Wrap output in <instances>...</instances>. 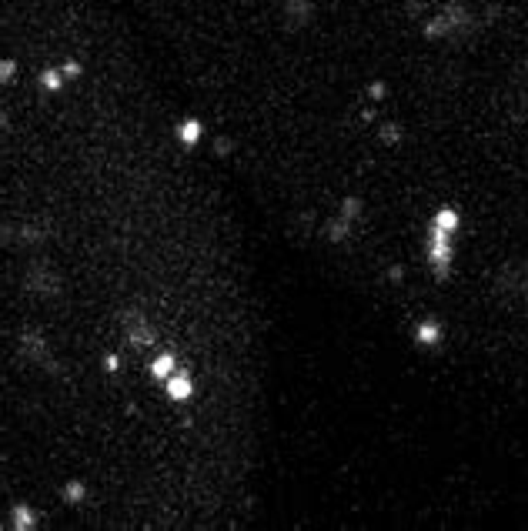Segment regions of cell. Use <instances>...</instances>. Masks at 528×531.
I'll return each instance as SVG.
<instances>
[{
	"mask_svg": "<svg viewBox=\"0 0 528 531\" xmlns=\"http://www.w3.org/2000/svg\"><path fill=\"white\" fill-rule=\"evenodd\" d=\"M452 261H455L452 231L435 228V224H431V234H428V264H431V271H435L438 281H441V277H448Z\"/></svg>",
	"mask_w": 528,
	"mask_h": 531,
	"instance_id": "cell-1",
	"label": "cell"
},
{
	"mask_svg": "<svg viewBox=\"0 0 528 531\" xmlns=\"http://www.w3.org/2000/svg\"><path fill=\"white\" fill-rule=\"evenodd\" d=\"M121 328H124V337L131 348H151L154 344V324L141 311H124L121 314Z\"/></svg>",
	"mask_w": 528,
	"mask_h": 531,
	"instance_id": "cell-2",
	"label": "cell"
},
{
	"mask_svg": "<svg viewBox=\"0 0 528 531\" xmlns=\"http://www.w3.org/2000/svg\"><path fill=\"white\" fill-rule=\"evenodd\" d=\"M24 288L31 291V294H41V298H54L57 291H61V281H57V274L44 268V264H31L27 274H24Z\"/></svg>",
	"mask_w": 528,
	"mask_h": 531,
	"instance_id": "cell-3",
	"label": "cell"
},
{
	"mask_svg": "<svg viewBox=\"0 0 528 531\" xmlns=\"http://www.w3.org/2000/svg\"><path fill=\"white\" fill-rule=\"evenodd\" d=\"M17 348H20V354H24V358H31L34 365H47L50 371H54V365L47 361V358H50V348H47V341L37 331H24V334H20V337H17Z\"/></svg>",
	"mask_w": 528,
	"mask_h": 531,
	"instance_id": "cell-4",
	"label": "cell"
},
{
	"mask_svg": "<svg viewBox=\"0 0 528 531\" xmlns=\"http://www.w3.org/2000/svg\"><path fill=\"white\" fill-rule=\"evenodd\" d=\"M164 384H167V398L171 401H187V398L194 395V381H191L187 371H174Z\"/></svg>",
	"mask_w": 528,
	"mask_h": 531,
	"instance_id": "cell-5",
	"label": "cell"
},
{
	"mask_svg": "<svg viewBox=\"0 0 528 531\" xmlns=\"http://www.w3.org/2000/svg\"><path fill=\"white\" fill-rule=\"evenodd\" d=\"M285 17H287L291 27H304V24L311 20V3H308V0H287Z\"/></svg>",
	"mask_w": 528,
	"mask_h": 531,
	"instance_id": "cell-6",
	"label": "cell"
},
{
	"mask_svg": "<svg viewBox=\"0 0 528 531\" xmlns=\"http://www.w3.org/2000/svg\"><path fill=\"white\" fill-rule=\"evenodd\" d=\"M10 528L14 531H34L37 528V518H34L31 504H14V508H10Z\"/></svg>",
	"mask_w": 528,
	"mask_h": 531,
	"instance_id": "cell-7",
	"label": "cell"
},
{
	"mask_svg": "<svg viewBox=\"0 0 528 531\" xmlns=\"http://www.w3.org/2000/svg\"><path fill=\"white\" fill-rule=\"evenodd\" d=\"M174 371H178V361H174V354H171V351L157 354V358L151 361V378H157V381H167Z\"/></svg>",
	"mask_w": 528,
	"mask_h": 531,
	"instance_id": "cell-8",
	"label": "cell"
},
{
	"mask_svg": "<svg viewBox=\"0 0 528 531\" xmlns=\"http://www.w3.org/2000/svg\"><path fill=\"white\" fill-rule=\"evenodd\" d=\"M201 137H204V124L197 121V117H187V121L178 127V140H181V144H187V147H194Z\"/></svg>",
	"mask_w": 528,
	"mask_h": 531,
	"instance_id": "cell-9",
	"label": "cell"
},
{
	"mask_svg": "<svg viewBox=\"0 0 528 531\" xmlns=\"http://www.w3.org/2000/svg\"><path fill=\"white\" fill-rule=\"evenodd\" d=\"M415 341H418V344H428V348H431V344H438V341H441V324H438V321H422V324H418V328H415Z\"/></svg>",
	"mask_w": 528,
	"mask_h": 531,
	"instance_id": "cell-10",
	"label": "cell"
},
{
	"mask_svg": "<svg viewBox=\"0 0 528 531\" xmlns=\"http://www.w3.org/2000/svg\"><path fill=\"white\" fill-rule=\"evenodd\" d=\"M351 224H355V221H348V217H341V214H334L331 221H328V241H334V244L348 241V234H351Z\"/></svg>",
	"mask_w": 528,
	"mask_h": 531,
	"instance_id": "cell-11",
	"label": "cell"
},
{
	"mask_svg": "<svg viewBox=\"0 0 528 531\" xmlns=\"http://www.w3.org/2000/svg\"><path fill=\"white\" fill-rule=\"evenodd\" d=\"M362 211H364L362 198H345V201H341V208H338V214H341V217H348V221H358V217H362Z\"/></svg>",
	"mask_w": 528,
	"mask_h": 531,
	"instance_id": "cell-12",
	"label": "cell"
},
{
	"mask_svg": "<svg viewBox=\"0 0 528 531\" xmlns=\"http://www.w3.org/2000/svg\"><path fill=\"white\" fill-rule=\"evenodd\" d=\"M431 224H435V228H445V231H458V214L452 211V208H441V211L435 214V221H431Z\"/></svg>",
	"mask_w": 528,
	"mask_h": 531,
	"instance_id": "cell-13",
	"label": "cell"
},
{
	"mask_svg": "<svg viewBox=\"0 0 528 531\" xmlns=\"http://www.w3.org/2000/svg\"><path fill=\"white\" fill-rule=\"evenodd\" d=\"M84 495H87L84 481H67V485H64V501H71V504L84 501Z\"/></svg>",
	"mask_w": 528,
	"mask_h": 531,
	"instance_id": "cell-14",
	"label": "cell"
},
{
	"mask_svg": "<svg viewBox=\"0 0 528 531\" xmlns=\"http://www.w3.org/2000/svg\"><path fill=\"white\" fill-rule=\"evenodd\" d=\"M41 84H44V91H61L64 71H44V74H41Z\"/></svg>",
	"mask_w": 528,
	"mask_h": 531,
	"instance_id": "cell-15",
	"label": "cell"
},
{
	"mask_svg": "<svg viewBox=\"0 0 528 531\" xmlns=\"http://www.w3.org/2000/svg\"><path fill=\"white\" fill-rule=\"evenodd\" d=\"M17 238H20V244H37V241H44V231H37V228H20V231H17Z\"/></svg>",
	"mask_w": 528,
	"mask_h": 531,
	"instance_id": "cell-16",
	"label": "cell"
},
{
	"mask_svg": "<svg viewBox=\"0 0 528 531\" xmlns=\"http://www.w3.org/2000/svg\"><path fill=\"white\" fill-rule=\"evenodd\" d=\"M398 137H401V127H398V124H385V127H381V140H385V144H394Z\"/></svg>",
	"mask_w": 528,
	"mask_h": 531,
	"instance_id": "cell-17",
	"label": "cell"
},
{
	"mask_svg": "<svg viewBox=\"0 0 528 531\" xmlns=\"http://www.w3.org/2000/svg\"><path fill=\"white\" fill-rule=\"evenodd\" d=\"M14 71H17V61H10V57H7V61H3V67H0V80L7 84V80L14 77Z\"/></svg>",
	"mask_w": 528,
	"mask_h": 531,
	"instance_id": "cell-18",
	"label": "cell"
},
{
	"mask_svg": "<svg viewBox=\"0 0 528 531\" xmlns=\"http://www.w3.org/2000/svg\"><path fill=\"white\" fill-rule=\"evenodd\" d=\"M61 71H64V77H80V64H77V61H64Z\"/></svg>",
	"mask_w": 528,
	"mask_h": 531,
	"instance_id": "cell-19",
	"label": "cell"
},
{
	"mask_svg": "<svg viewBox=\"0 0 528 531\" xmlns=\"http://www.w3.org/2000/svg\"><path fill=\"white\" fill-rule=\"evenodd\" d=\"M214 151H217V154H231V140H227V137H217V140H214Z\"/></svg>",
	"mask_w": 528,
	"mask_h": 531,
	"instance_id": "cell-20",
	"label": "cell"
},
{
	"mask_svg": "<svg viewBox=\"0 0 528 531\" xmlns=\"http://www.w3.org/2000/svg\"><path fill=\"white\" fill-rule=\"evenodd\" d=\"M104 368H107V371H117V368H121V358H117V354H107Z\"/></svg>",
	"mask_w": 528,
	"mask_h": 531,
	"instance_id": "cell-21",
	"label": "cell"
},
{
	"mask_svg": "<svg viewBox=\"0 0 528 531\" xmlns=\"http://www.w3.org/2000/svg\"><path fill=\"white\" fill-rule=\"evenodd\" d=\"M371 97H385V84H381V80L371 84Z\"/></svg>",
	"mask_w": 528,
	"mask_h": 531,
	"instance_id": "cell-22",
	"label": "cell"
}]
</instances>
